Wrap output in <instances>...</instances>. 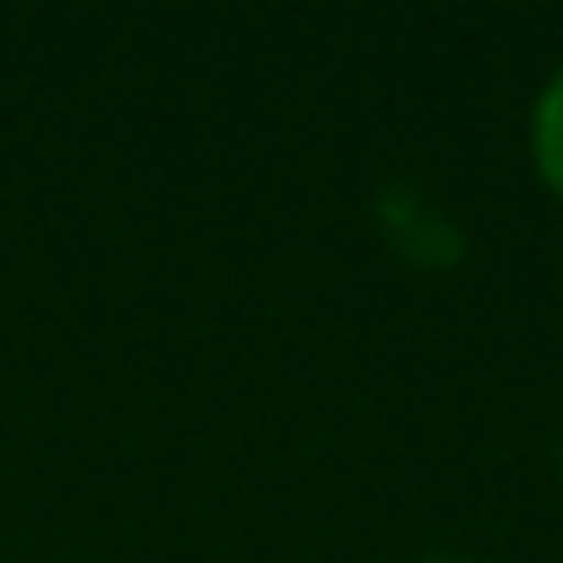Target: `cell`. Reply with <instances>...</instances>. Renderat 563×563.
<instances>
[{
    "mask_svg": "<svg viewBox=\"0 0 563 563\" xmlns=\"http://www.w3.org/2000/svg\"><path fill=\"white\" fill-rule=\"evenodd\" d=\"M376 224L388 236V249L418 273H449L466 255V231L442 212V200H430L412 183H388L376 195Z\"/></svg>",
    "mask_w": 563,
    "mask_h": 563,
    "instance_id": "6da1fadb",
    "label": "cell"
},
{
    "mask_svg": "<svg viewBox=\"0 0 563 563\" xmlns=\"http://www.w3.org/2000/svg\"><path fill=\"white\" fill-rule=\"evenodd\" d=\"M533 158L545 170V183L563 195V74L545 86V98L533 110Z\"/></svg>",
    "mask_w": 563,
    "mask_h": 563,
    "instance_id": "7a4b0ae2",
    "label": "cell"
},
{
    "mask_svg": "<svg viewBox=\"0 0 563 563\" xmlns=\"http://www.w3.org/2000/svg\"><path fill=\"white\" fill-rule=\"evenodd\" d=\"M424 563H466V558H424Z\"/></svg>",
    "mask_w": 563,
    "mask_h": 563,
    "instance_id": "3957f363",
    "label": "cell"
}]
</instances>
